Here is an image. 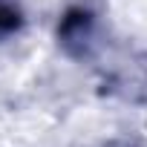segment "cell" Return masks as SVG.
Listing matches in <instances>:
<instances>
[{"instance_id": "obj_1", "label": "cell", "mask_w": 147, "mask_h": 147, "mask_svg": "<svg viewBox=\"0 0 147 147\" xmlns=\"http://www.w3.org/2000/svg\"><path fill=\"white\" fill-rule=\"evenodd\" d=\"M15 26H18V15L0 12V32H9V29H15Z\"/></svg>"}]
</instances>
